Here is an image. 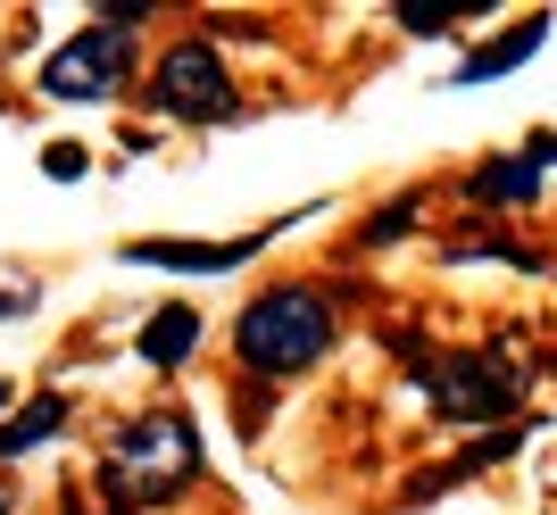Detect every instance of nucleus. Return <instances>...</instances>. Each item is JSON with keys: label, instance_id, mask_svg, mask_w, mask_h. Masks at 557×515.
<instances>
[{"label": "nucleus", "instance_id": "f257e3e1", "mask_svg": "<svg viewBox=\"0 0 557 515\" xmlns=\"http://www.w3.org/2000/svg\"><path fill=\"white\" fill-rule=\"evenodd\" d=\"M333 341H342V325H333V300L317 282H267V291L233 316V357H242L250 375H267V382L308 375Z\"/></svg>", "mask_w": 557, "mask_h": 515}, {"label": "nucleus", "instance_id": "f03ea898", "mask_svg": "<svg viewBox=\"0 0 557 515\" xmlns=\"http://www.w3.org/2000/svg\"><path fill=\"white\" fill-rule=\"evenodd\" d=\"M191 474H200V432H191V416L184 407H150V416H134V424L109 432V474H100V491H116L125 507H141V499L191 491Z\"/></svg>", "mask_w": 557, "mask_h": 515}, {"label": "nucleus", "instance_id": "7ed1b4c3", "mask_svg": "<svg viewBox=\"0 0 557 515\" xmlns=\"http://www.w3.org/2000/svg\"><path fill=\"white\" fill-rule=\"evenodd\" d=\"M424 382H433V416L442 424H499L524 399V375H516L508 350H442V357H424Z\"/></svg>", "mask_w": 557, "mask_h": 515}, {"label": "nucleus", "instance_id": "20e7f679", "mask_svg": "<svg viewBox=\"0 0 557 515\" xmlns=\"http://www.w3.org/2000/svg\"><path fill=\"white\" fill-rule=\"evenodd\" d=\"M150 109L159 117H184V125H216L233 117V67L209 34H184L150 59Z\"/></svg>", "mask_w": 557, "mask_h": 515}, {"label": "nucleus", "instance_id": "39448f33", "mask_svg": "<svg viewBox=\"0 0 557 515\" xmlns=\"http://www.w3.org/2000/svg\"><path fill=\"white\" fill-rule=\"evenodd\" d=\"M134 34H116V25H84L75 42L50 50V67H42V92L50 100H109L125 75H134Z\"/></svg>", "mask_w": 557, "mask_h": 515}, {"label": "nucleus", "instance_id": "423d86ee", "mask_svg": "<svg viewBox=\"0 0 557 515\" xmlns=\"http://www.w3.org/2000/svg\"><path fill=\"white\" fill-rule=\"evenodd\" d=\"M267 250V234H242V241H125V266H175V275H225V266H250Z\"/></svg>", "mask_w": 557, "mask_h": 515}, {"label": "nucleus", "instance_id": "0eeeda50", "mask_svg": "<svg viewBox=\"0 0 557 515\" xmlns=\"http://www.w3.org/2000/svg\"><path fill=\"white\" fill-rule=\"evenodd\" d=\"M541 42H549V17H524V25H508V34H491V42L474 50V59H466V67L449 75V84H499V75H508V67H524V59H533Z\"/></svg>", "mask_w": 557, "mask_h": 515}, {"label": "nucleus", "instance_id": "6e6552de", "mask_svg": "<svg viewBox=\"0 0 557 515\" xmlns=\"http://www.w3.org/2000/svg\"><path fill=\"white\" fill-rule=\"evenodd\" d=\"M200 350V307H184V300H166L150 325H141V366H159V375H175L184 357Z\"/></svg>", "mask_w": 557, "mask_h": 515}, {"label": "nucleus", "instance_id": "1a4fd4ad", "mask_svg": "<svg viewBox=\"0 0 557 515\" xmlns=\"http://www.w3.org/2000/svg\"><path fill=\"white\" fill-rule=\"evenodd\" d=\"M59 424H67V399H59V391L25 399V416H0V457H25V449H42Z\"/></svg>", "mask_w": 557, "mask_h": 515}, {"label": "nucleus", "instance_id": "9d476101", "mask_svg": "<svg viewBox=\"0 0 557 515\" xmlns=\"http://www.w3.org/2000/svg\"><path fill=\"white\" fill-rule=\"evenodd\" d=\"M541 191V166L533 159H491L483 175H474V200H499V209H524Z\"/></svg>", "mask_w": 557, "mask_h": 515}, {"label": "nucleus", "instance_id": "9b49d317", "mask_svg": "<svg viewBox=\"0 0 557 515\" xmlns=\"http://www.w3.org/2000/svg\"><path fill=\"white\" fill-rule=\"evenodd\" d=\"M483 9V0H399V25L408 34H449V25H466Z\"/></svg>", "mask_w": 557, "mask_h": 515}, {"label": "nucleus", "instance_id": "f8f14e48", "mask_svg": "<svg viewBox=\"0 0 557 515\" xmlns=\"http://www.w3.org/2000/svg\"><path fill=\"white\" fill-rule=\"evenodd\" d=\"M408 216H417V200H392V209H383V216H374V225H367V241H392L399 225H408Z\"/></svg>", "mask_w": 557, "mask_h": 515}, {"label": "nucleus", "instance_id": "ddd939ff", "mask_svg": "<svg viewBox=\"0 0 557 515\" xmlns=\"http://www.w3.org/2000/svg\"><path fill=\"white\" fill-rule=\"evenodd\" d=\"M42 175H50V184H75V175H84V150H50Z\"/></svg>", "mask_w": 557, "mask_h": 515}, {"label": "nucleus", "instance_id": "4468645a", "mask_svg": "<svg viewBox=\"0 0 557 515\" xmlns=\"http://www.w3.org/2000/svg\"><path fill=\"white\" fill-rule=\"evenodd\" d=\"M0 407H9V382H0Z\"/></svg>", "mask_w": 557, "mask_h": 515}, {"label": "nucleus", "instance_id": "2eb2a0df", "mask_svg": "<svg viewBox=\"0 0 557 515\" xmlns=\"http://www.w3.org/2000/svg\"><path fill=\"white\" fill-rule=\"evenodd\" d=\"M0 515H9V491H0Z\"/></svg>", "mask_w": 557, "mask_h": 515}]
</instances>
